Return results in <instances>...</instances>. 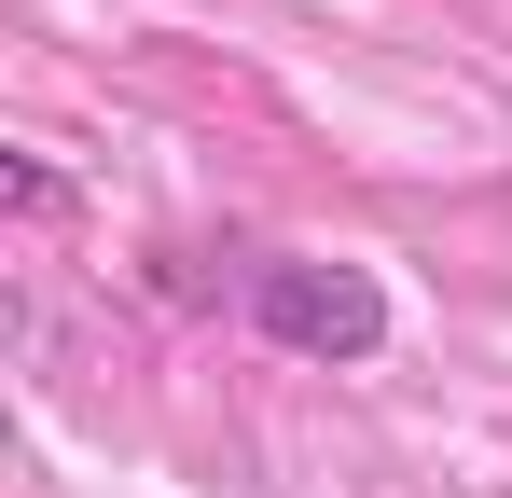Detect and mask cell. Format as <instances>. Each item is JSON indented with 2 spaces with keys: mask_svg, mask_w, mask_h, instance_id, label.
Listing matches in <instances>:
<instances>
[{
  "mask_svg": "<svg viewBox=\"0 0 512 498\" xmlns=\"http://www.w3.org/2000/svg\"><path fill=\"white\" fill-rule=\"evenodd\" d=\"M236 305H250L263 346L333 360V374H360V360L388 346V277H374V263H333V249H263L250 277H236Z\"/></svg>",
  "mask_w": 512,
  "mask_h": 498,
  "instance_id": "obj_1",
  "label": "cell"
},
{
  "mask_svg": "<svg viewBox=\"0 0 512 498\" xmlns=\"http://www.w3.org/2000/svg\"><path fill=\"white\" fill-rule=\"evenodd\" d=\"M0 194H14V222H70V180L42 153H0Z\"/></svg>",
  "mask_w": 512,
  "mask_h": 498,
  "instance_id": "obj_2",
  "label": "cell"
}]
</instances>
